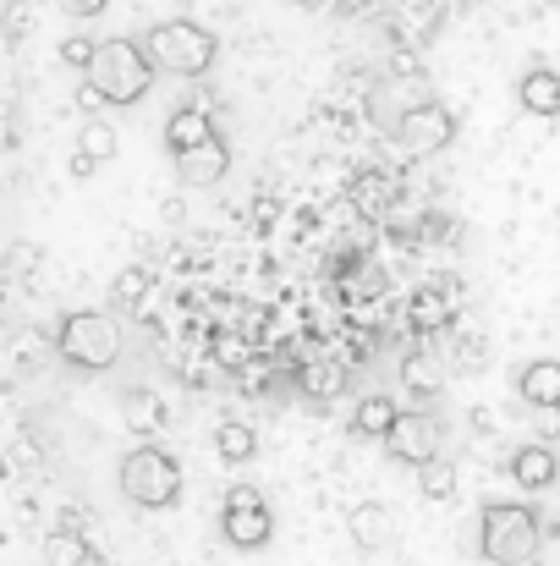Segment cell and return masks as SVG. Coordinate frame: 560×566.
<instances>
[{"instance_id":"14","label":"cell","mask_w":560,"mask_h":566,"mask_svg":"<svg viewBox=\"0 0 560 566\" xmlns=\"http://www.w3.org/2000/svg\"><path fill=\"white\" fill-rule=\"evenodd\" d=\"M517 396L528 407H560V358H533L517 375Z\"/></svg>"},{"instance_id":"22","label":"cell","mask_w":560,"mask_h":566,"mask_svg":"<svg viewBox=\"0 0 560 566\" xmlns=\"http://www.w3.org/2000/svg\"><path fill=\"white\" fill-rule=\"evenodd\" d=\"M44 562L50 566H88L94 562V551H88V539H83V534L55 528V534H44Z\"/></svg>"},{"instance_id":"1","label":"cell","mask_w":560,"mask_h":566,"mask_svg":"<svg viewBox=\"0 0 560 566\" xmlns=\"http://www.w3.org/2000/svg\"><path fill=\"white\" fill-rule=\"evenodd\" d=\"M83 77V88L99 94V105H138L155 83V61L144 55V39H99Z\"/></svg>"},{"instance_id":"3","label":"cell","mask_w":560,"mask_h":566,"mask_svg":"<svg viewBox=\"0 0 560 566\" xmlns=\"http://www.w3.org/2000/svg\"><path fill=\"white\" fill-rule=\"evenodd\" d=\"M539 545H545V534H539L533 506H522V501H495V506H484V517H478V551H484V562L533 566Z\"/></svg>"},{"instance_id":"11","label":"cell","mask_w":560,"mask_h":566,"mask_svg":"<svg viewBox=\"0 0 560 566\" xmlns=\"http://www.w3.org/2000/svg\"><path fill=\"white\" fill-rule=\"evenodd\" d=\"M225 171H231V149H225V138H209L203 149H192V155L177 160V177H182L187 188H214Z\"/></svg>"},{"instance_id":"28","label":"cell","mask_w":560,"mask_h":566,"mask_svg":"<svg viewBox=\"0 0 560 566\" xmlns=\"http://www.w3.org/2000/svg\"><path fill=\"white\" fill-rule=\"evenodd\" d=\"M379 286H384V275H379V270H363L358 281H347V297H373Z\"/></svg>"},{"instance_id":"16","label":"cell","mask_w":560,"mask_h":566,"mask_svg":"<svg viewBox=\"0 0 560 566\" xmlns=\"http://www.w3.org/2000/svg\"><path fill=\"white\" fill-rule=\"evenodd\" d=\"M214 457H220V462H231V468L253 462V457H258V429H253V423H242V418H225V423L214 429Z\"/></svg>"},{"instance_id":"26","label":"cell","mask_w":560,"mask_h":566,"mask_svg":"<svg viewBox=\"0 0 560 566\" xmlns=\"http://www.w3.org/2000/svg\"><path fill=\"white\" fill-rule=\"evenodd\" d=\"M72 22H94V17H105L110 11V0H55Z\"/></svg>"},{"instance_id":"32","label":"cell","mask_w":560,"mask_h":566,"mask_svg":"<svg viewBox=\"0 0 560 566\" xmlns=\"http://www.w3.org/2000/svg\"><path fill=\"white\" fill-rule=\"evenodd\" d=\"M292 6H308V11H314V6H325V0H292Z\"/></svg>"},{"instance_id":"33","label":"cell","mask_w":560,"mask_h":566,"mask_svg":"<svg viewBox=\"0 0 560 566\" xmlns=\"http://www.w3.org/2000/svg\"><path fill=\"white\" fill-rule=\"evenodd\" d=\"M556 11H560V0H556Z\"/></svg>"},{"instance_id":"17","label":"cell","mask_w":560,"mask_h":566,"mask_svg":"<svg viewBox=\"0 0 560 566\" xmlns=\"http://www.w3.org/2000/svg\"><path fill=\"white\" fill-rule=\"evenodd\" d=\"M77 155H88L94 166H110V160L121 155V133H116L110 122H99V116H88V122L77 127Z\"/></svg>"},{"instance_id":"25","label":"cell","mask_w":560,"mask_h":566,"mask_svg":"<svg viewBox=\"0 0 560 566\" xmlns=\"http://www.w3.org/2000/svg\"><path fill=\"white\" fill-rule=\"evenodd\" d=\"M94 50H99V39H94V33H66V39H61V61H66V66H77V72H88Z\"/></svg>"},{"instance_id":"20","label":"cell","mask_w":560,"mask_h":566,"mask_svg":"<svg viewBox=\"0 0 560 566\" xmlns=\"http://www.w3.org/2000/svg\"><path fill=\"white\" fill-rule=\"evenodd\" d=\"M395 412H401V407H395L384 390H373V396H363V401L352 407V429H358V434H379V440H384V429L395 423Z\"/></svg>"},{"instance_id":"12","label":"cell","mask_w":560,"mask_h":566,"mask_svg":"<svg viewBox=\"0 0 560 566\" xmlns=\"http://www.w3.org/2000/svg\"><path fill=\"white\" fill-rule=\"evenodd\" d=\"M556 473H560V462H556V451H550L545 440H533V446H517V451H511V479H517L522 490H550V484H556Z\"/></svg>"},{"instance_id":"21","label":"cell","mask_w":560,"mask_h":566,"mask_svg":"<svg viewBox=\"0 0 560 566\" xmlns=\"http://www.w3.org/2000/svg\"><path fill=\"white\" fill-rule=\"evenodd\" d=\"M401 385H406L412 396H440V385H445L440 358H429V353H412V358H401Z\"/></svg>"},{"instance_id":"13","label":"cell","mask_w":560,"mask_h":566,"mask_svg":"<svg viewBox=\"0 0 560 566\" xmlns=\"http://www.w3.org/2000/svg\"><path fill=\"white\" fill-rule=\"evenodd\" d=\"M517 99H522V111H528V116H545V122H556V116H560V72H550V66H533V72H522V83H517Z\"/></svg>"},{"instance_id":"5","label":"cell","mask_w":560,"mask_h":566,"mask_svg":"<svg viewBox=\"0 0 560 566\" xmlns=\"http://www.w3.org/2000/svg\"><path fill=\"white\" fill-rule=\"evenodd\" d=\"M55 353L72 364V369H88V375H105L116 358H121V325L110 314H66L61 331H55Z\"/></svg>"},{"instance_id":"30","label":"cell","mask_w":560,"mask_h":566,"mask_svg":"<svg viewBox=\"0 0 560 566\" xmlns=\"http://www.w3.org/2000/svg\"><path fill=\"white\" fill-rule=\"evenodd\" d=\"M94 171H99V166H94L88 155H77V149H72V177H77V182H88Z\"/></svg>"},{"instance_id":"29","label":"cell","mask_w":560,"mask_h":566,"mask_svg":"<svg viewBox=\"0 0 560 566\" xmlns=\"http://www.w3.org/2000/svg\"><path fill=\"white\" fill-rule=\"evenodd\" d=\"M539 418V434H560V407H533Z\"/></svg>"},{"instance_id":"4","label":"cell","mask_w":560,"mask_h":566,"mask_svg":"<svg viewBox=\"0 0 560 566\" xmlns=\"http://www.w3.org/2000/svg\"><path fill=\"white\" fill-rule=\"evenodd\" d=\"M116 484L133 506L144 512H166L182 501V462L166 451V446H133L116 468Z\"/></svg>"},{"instance_id":"10","label":"cell","mask_w":560,"mask_h":566,"mask_svg":"<svg viewBox=\"0 0 560 566\" xmlns=\"http://www.w3.org/2000/svg\"><path fill=\"white\" fill-rule=\"evenodd\" d=\"M209 138H220L209 111H198V105L171 111V122H166V149H171V160H182V155H192V149H203Z\"/></svg>"},{"instance_id":"9","label":"cell","mask_w":560,"mask_h":566,"mask_svg":"<svg viewBox=\"0 0 560 566\" xmlns=\"http://www.w3.org/2000/svg\"><path fill=\"white\" fill-rule=\"evenodd\" d=\"M347 534H352V545H358L363 556H379V551L395 539V512L379 506V501H358V506L347 512Z\"/></svg>"},{"instance_id":"7","label":"cell","mask_w":560,"mask_h":566,"mask_svg":"<svg viewBox=\"0 0 560 566\" xmlns=\"http://www.w3.org/2000/svg\"><path fill=\"white\" fill-rule=\"evenodd\" d=\"M384 451L406 468H423L440 457V418L434 412H418V407H401L395 423L384 429Z\"/></svg>"},{"instance_id":"19","label":"cell","mask_w":560,"mask_h":566,"mask_svg":"<svg viewBox=\"0 0 560 566\" xmlns=\"http://www.w3.org/2000/svg\"><path fill=\"white\" fill-rule=\"evenodd\" d=\"M303 390H308V401H330V396H341V390H347V364H336V358H308Z\"/></svg>"},{"instance_id":"6","label":"cell","mask_w":560,"mask_h":566,"mask_svg":"<svg viewBox=\"0 0 560 566\" xmlns=\"http://www.w3.org/2000/svg\"><path fill=\"white\" fill-rule=\"evenodd\" d=\"M220 534H225V545H236V551H264V545L275 539V512L264 506V495H258L253 484H231V490H225Z\"/></svg>"},{"instance_id":"15","label":"cell","mask_w":560,"mask_h":566,"mask_svg":"<svg viewBox=\"0 0 560 566\" xmlns=\"http://www.w3.org/2000/svg\"><path fill=\"white\" fill-rule=\"evenodd\" d=\"M121 418H127V429H138V434H155V429H166L171 423V407L149 390V385H138V390H127V401H121Z\"/></svg>"},{"instance_id":"24","label":"cell","mask_w":560,"mask_h":566,"mask_svg":"<svg viewBox=\"0 0 560 566\" xmlns=\"http://www.w3.org/2000/svg\"><path fill=\"white\" fill-rule=\"evenodd\" d=\"M445 319H451V314H445V297H440V292H418V297H412V325H418V331H440Z\"/></svg>"},{"instance_id":"27","label":"cell","mask_w":560,"mask_h":566,"mask_svg":"<svg viewBox=\"0 0 560 566\" xmlns=\"http://www.w3.org/2000/svg\"><path fill=\"white\" fill-rule=\"evenodd\" d=\"M358 203H363V209H379V203H384V177L363 171V177H358Z\"/></svg>"},{"instance_id":"8","label":"cell","mask_w":560,"mask_h":566,"mask_svg":"<svg viewBox=\"0 0 560 566\" xmlns=\"http://www.w3.org/2000/svg\"><path fill=\"white\" fill-rule=\"evenodd\" d=\"M451 138H456V116H451L445 105H434V99L406 105L401 122H395V144H401L406 155H440Z\"/></svg>"},{"instance_id":"23","label":"cell","mask_w":560,"mask_h":566,"mask_svg":"<svg viewBox=\"0 0 560 566\" xmlns=\"http://www.w3.org/2000/svg\"><path fill=\"white\" fill-rule=\"evenodd\" d=\"M418 490H423L429 501H451V495H456V462H445V457L423 462V468H418Z\"/></svg>"},{"instance_id":"18","label":"cell","mask_w":560,"mask_h":566,"mask_svg":"<svg viewBox=\"0 0 560 566\" xmlns=\"http://www.w3.org/2000/svg\"><path fill=\"white\" fill-rule=\"evenodd\" d=\"M149 292H155V270H144V264H133V270H121L116 281H110V303H116V314H138L144 303H149Z\"/></svg>"},{"instance_id":"31","label":"cell","mask_w":560,"mask_h":566,"mask_svg":"<svg viewBox=\"0 0 560 566\" xmlns=\"http://www.w3.org/2000/svg\"><path fill=\"white\" fill-rule=\"evenodd\" d=\"M160 214H166V226H182V198H166V203H160Z\"/></svg>"},{"instance_id":"2","label":"cell","mask_w":560,"mask_h":566,"mask_svg":"<svg viewBox=\"0 0 560 566\" xmlns=\"http://www.w3.org/2000/svg\"><path fill=\"white\" fill-rule=\"evenodd\" d=\"M144 55L155 61V72L203 77V72H214V61H220V39H214L203 22L171 17V22H155V28L144 33Z\"/></svg>"}]
</instances>
